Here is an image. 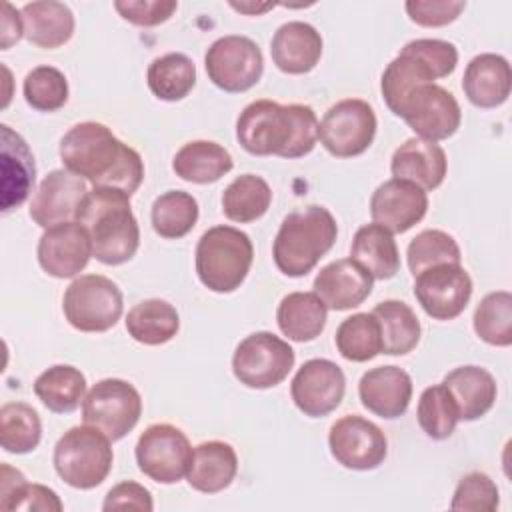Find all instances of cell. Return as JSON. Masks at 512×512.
Returning a JSON list of instances; mask_svg holds the SVG:
<instances>
[{
	"label": "cell",
	"mask_w": 512,
	"mask_h": 512,
	"mask_svg": "<svg viewBox=\"0 0 512 512\" xmlns=\"http://www.w3.org/2000/svg\"><path fill=\"white\" fill-rule=\"evenodd\" d=\"M328 308L316 292H290L276 310V322L284 336L294 342H310L324 330Z\"/></svg>",
	"instance_id": "obj_30"
},
{
	"label": "cell",
	"mask_w": 512,
	"mask_h": 512,
	"mask_svg": "<svg viewBox=\"0 0 512 512\" xmlns=\"http://www.w3.org/2000/svg\"><path fill=\"white\" fill-rule=\"evenodd\" d=\"M272 202L268 182L256 174H242L234 178L222 194V212L232 222H254L262 218Z\"/></svg>",
	"instance_id": "obj_37"
},
{
	"label": "cell",
	"mask_w": 512,
	"mask_h": 512,
	"mask_svg": "<svg viewBox=\"0 0 512 512\" xmlns=\"http://www.w3.org/2000/svg\"><path fill=\"white\" fill-rule=\"evenodd\" d=\"M180 328L176 308L160 298L138 302L126 316L128 334L146 346H160L170 342Z\"/></svg>",
	"instance_id": "obj_32"
},
{
	"label": "cell",
	"mask_w": 512,
	"mask_h": 512,
	"mask_svg": "<svg viewBox=\"0 0 512 512\" xmlns=\"http://www.w3.org/2000/svg\"><path fill=\"white\" fill-rule=\"evenodd\" d=\"M350 258L376 280H390L400 270L396 240L390 230L376 222L364 224L356 230L350 246Z\"/></svg>",
	"instance_id": "obj_29"
},
{
	"label": "cell",
	"mask_w": 512,
	"mask_h": 512,
	"mask_svg": "<svg viewBox=\"0 0 512 512\" xmlns=\"http://www.w3.org/2000/svg\"><path fill=\"white\" fill-rule=\"evenodd\" d=\"M204 68L214 86L238 94L258 84L264 72V58L252 38L228 34L210 44L204 54Z\"/></svg>",
	"instance_id": "obj_10"
},
{
	"label": "cell",
	"mask_w": 512,
	"mask_h": 512,
	"mask_svg": "<svg viewBox=\"0 0 512 512\" xmlns=\"http://www.w3.org/2000/svg\"><path fill=\"white\" fill-rule=\"evenodd\" d=\"M372 276L352 258L326 264L314 278V292L326 308L342 312L360 306L372 292Z\"/></svg>",
	"instance_id": "obj_21"
},
{
	"label": "cell",
	"mask_w": 512,
	"mask_h": 512,
	"mask_svg": "<svg viewBox=\"0 0 512 512\" xmlns=\"http://www.w3.org/2000/svg\"><path fill=\"white\" fill-rule=\"evenodd\" d=\"M428 212L426 190L414 182L390 178L382 182L370 198V216L392 234H404Z\"/></svg>",
	"instance_id": "obj_19"
},
{
	"label": "cell",
	"mask_w": 512,
	"mask_h": 512,
	"mask_svg": "<svg viewBox=\"0 0 512 512\" xmlns=\"http://www.w3.org/2000/svg\"><path fill=\"white\" fill-rule=\"evenodd\" d=\"M336 236L338 226L328 208L312 204L290 212L282 220L272 244L274 264L282 274L302 278L328 254Z\"/></svg>",
	"instance_id": "obj_4"
},
{
	"label": "cell",
	"mask_w": 512,
	"mask_h": 512,
	"mask_svg": "<svg viewBox=\"0 0 512 512\" xmlns=\"http://www.w3.org/2000/svg\"><path fill=\"white\" fill-rule=\"evenodd\" d=\"M362 406L386 420L400 418L412 400V378L398 366H376L358 382Z\"/></svg>",
	"instance_id": "obj_20"
},
{
	"label": "cell",
	"mask_w": 512,
	"mask_h": 512,
	"mask_svg": "<svg viewBox=\"0 0 512 512\" xmlns=\"http://www.w3.org/2000/svg\"><path fill=\"white\" fill-rule=\"evenodd\" d=\"M88 192V184L82 176L66 168L52 170L34 192L28 214L44 230L62 222H72Z\"/></svg>",
	"instance_id": "obj_18"
},
{
	"label": "cell",
	"mask_w": 512,
	"mask_h": 512,
	"mask_svg": "<svg viewBox=\"0 0 512 512\" xmlns=\"http://www.w3.org/2000/svg\"><path fill=\"white\" fill-rule=\"evenodd\" d=\"M418 424L432 440H446L454 434L458 424L456 404L444 384L428 386L418 400Z\"/></svg>",
	"instance_id": "obj_42"
},
{
	"label": "cell",
	"mask_w": 512,
	"mask_h": 512,
	"mask_svg": "<svg viewBox=\"0 0 512 512\" xmlns=\"http://www.w3.org/2000/svg\"><path fill=\"white\" fill-rule=\"evenodd\" d=\"M372 314L380 324L382 354L402 356L416 348L422 328L418 316L406 302L384 300L374 306Z\"/></svg>",
	"instance_id": "obj_34"
},
{
	"label": "cell",
	"mask_w": 512,
	"mask_h": 512,
	"mask_svg": "<svg viewBox=\"0 0 512 512\" xmlns=\"http://www.w3.org/2000/svg\"><path fill=\"white\" fill-rule=\"evenodd\" d=\"M76 222L88 230L92 256L102 264H124L140 246L138 220L130 208V196L122 190H90L76 212Z\"/></svg>",
	"instance_id": "obj_3"
},
{
	"label": "cell",
	"mask_w": 512,
	"mask_h": 512,
	"mask_svg": "<svg viewBox=\"0 0 512 512\" xmlns=\"http://www.w3.org/2000/svg\"><path fill=\"white\" fill-rule=\"evenodd\" d=\"M24 36L22 12L16 10L10 2L2 4V22H0V48L8 50Z\"/></svg>",
	"instance_id": "obj_51"
},
{
	"label": "cell",
	"mask_w": 512,
	"mask_h": 512,
	"mask_svg": "<svg viewBox=\"0 0 512 512\" xmlns=\"http://www.w3.org/2000/svg\"><path fill=\"white\" fill-rule=\"evenodd\" d=\"M318 128L316 112L308 104L254 100L236 120V140L248 154L294 160L314 150Z\"/></svg>",
	"instance_id": "obj_2"
},
{
	"label": "cell",
	"mask_w": 512,
	"mask_h": 512,
	"mask_svg": "<svg viewBox=\"0 0 512 512\" xmlns=\"http://www.w3.org/2000/svg\"><path fill=\"white\" fill-rule=\"evenodd\" d=\"M2 510H56L60 512L64 506L58 494L42 484L22 482L6 494H0Z\"/></svg>",
	"instance_id": "obj_46"
},
{
	"label": "cell",
	"mask_w": 512,
	"mask_h": 512,
	"mask_svg": "<svg viewBox=\"0 0 512 512\" xmlns=\"http://www.w3.org/2000/svg\"><path fill=\"white\" fill-rule=\"evenodd\" d=\"M236 472V450L228 442L208 440L194 448L186 480L194 490L202 494H216L232 484Z\"/></svg>",
	"instance_id": "obj_27"
},
{
	"label": "cell",
	"mask_w": 512,
	"mask_h": 512,
	"mask_svg": "<svg viewBox=\"0 0 512 512\" xmlns=\"http://www.w3.org/2000/svg\"><path fill=\"white\" fill-rule=\"evenodd\" d=\"M60 160L94 188H116L132 196L144 180L140 154L100 122L74 124L60 140Z\"/></svg>",
	"instance_id": "obj_1"
},
{
	"label": "cell",
	"mask_w": 512,
	"mask_h": 512,
	"mask_svg": "<svg viewBox=\"0 0 512 512\" xmlns=\"http://www.w3.org/2000/svg\"><path fill=\"white\" fill-rule=\"evenodd\" d=\"M152 508H154V502H152L150 490L132 480L120 482L114 488H110L104 498V504H102V510H106V512H110V510H146V512H150Z\"/></svg>",
	"instance_id": "obj_50"
},
{
	"label": "cell",
	"mask_w": 512,
	"mask_h": 512,
	"mask_svg": "<svg viewBox=\"0 0 512 512\" xmlns=\"http://www.w3.org/2000/svg\"><path fill=\"white\" fill-rule=\"evenodd\" d=\"M474 332L492 346L512 344V294L498 290L486 294L474 310Z\"/></svg>",
	"instance_id": "obj_41"
},
{
	"label": "cell",
	"mask_w": 512,
	"mask_h": 512,
	"mask_svg": "<svg viewBox=\"0 0 512 512\" xmlns=\"http://www.w3.org/2000/svg\"><path fill=\"white\" fill-rule=\"evenodd\" d=\"M0 162H2V212L18 208L36 182L34 154L26 140L8 124L0 126Z\"/></svg>",
	"instance_id": "obj_22"
},
{
	"label": "cell",
	"mask_w": 512,
	"mask_h": 512,
	"mask_svg": "<svg viewBox=\"0 0 512 512\" xmlns=\"http://www.w3.org/2000/svg\"><path fill=\"white\" fill-rule=\"evenodd\" d=\"M34 394L50 412L70 414L84 402L86 376L70 364L50 366L34 380Z\"/></svg>",
	"instance_id": "obj_33"
},
{
	"label": "cell",
	"mask_w": 512,
	"mask_h": 512,
	"mask_svg": "<svg viewBox=\"0 0 512 512\" xmlns=\"http://www.w3.org/2000/svg\"><path fill=\"white\" fill-rule=\"evenodd\" d=\"M328 446L338 464L358 472L378 468L388 454L384 432L358 414H346L330 426Z\"/></svg>",
	"instance_id": "obj_14"
},
{
	"label": "cell",
	"mask_w": 512,
	"mask_h": 512,
	"mask_svg": "<svg viewBox=\"0 0 512 512\" xmlns=\"http://www.w3.org/2000/svg\"><path fill=\"white\" fill-rule=\"evenodd\" d=\"M418 138L438 142L460 128L462 110L452 92L438 84L416 86L402 102L398 114Z\"/></svg>",
	"instance_id": "obj_13"
},
{
	"label": "cell",
	"mask_w": 512,
	"mask_h": 512,
	"mask_svg": "<svg viewBox=\"0 0 512 512\" xmlns=\"http://www.w3.org/2000/svg\"><path fill=\"white\" fill-rule=\"evenodd\" d=\"M234 166L230 152L212 140L186 142L172 160V170L186 182L212 184Z\"/></svg>",
	"instance_id": "obj_31"
},
{
	"label": "cell",
	"mask_w": 512,
	"mask_h": 512,
	"mask_svg": "<svg viewBox=\"0 0 512 512\" xmlns=\"http://www.w3.org/2000/svg\"><path fill=\"white\" fill-rule=\"evenodd\" d=\"M42 438L38 412L26 402H6L0 408V444L10 454L32 452Z\"/></svg>",
	"instance_id": "obj_40"
},
{
	"label": "cell",
	"mask_w": 512,
	"mask_h": 512,
	"mask_svg": "<svg viewBox=\"0 0 512 512\" xmlns=\"http://www.w3.org/2000/svg\"><path fill=\"white\" fill-rule=\"evenodd\" d=\"M346 390L342 368L326 358L304 362L292 378L290 394L300 412L310 418H322L334 412Z\"/></svg>",
	"instance_id": "obj_16"
},
{
	"label": "cell",
	"mask_w": 512,
	"mask_h": 512,
	"mask_svg": "<svg viewBox=\"0 0 512 512\" xmlns=\"http://www.w3.org/2000/svg\"><path fill=\"white\" fill-rule=\"evenodd\" d=\"M22 94L34 110L54 112L68 102V80L54 66H36L26 74Z\"/></svg>",
	"instance_id": "obj_44"
},
{
	"label": "cell",
	"mask_w": 512,
	"mask_h": 512,
	"mask_svg": "<svg viewBox=\"0 0 512 512\" xmlns=\"http://www.w3.org/2000/svg\"><path fill=\"white\" fill-rule=\"evenodd\" d=\"M404 48L414 52L418 58H422L432 68L436 80L450 76L458 64V50L448 40L416 38L404 44Z\"/></svg>",
	"instance_id": "obj_47"
},
{
	"label": "cell",
	"mask_w": 512,
	"mask_h": 512,
	"mask_svg": "<svg viewBox=\"0 0 512 512\" xmlns=\"http://www.w3.org/2000/svg\"><path fill=\"white\" fill-rule=\"evenodd\" d=\"M410 272L416 276L426 268L438 264H460L462 254L458 242L444 230H422L416 234L406 250Z\"/></svg>",
	"instance_id": "obj_43"
},
{
	"label": "cell",
	"mask_w": 512,
	"mask_h": 512,
	"mask_svg": "<svg viewBox=\"0 0 512 512\" xmlns=\"http://www.w3.org/2000/svg\"><path fill=\"white\" fill-rule=\"evenodd\" d=\"M334 340L340 356L350 362H368L382 354L380 324L372 312H358L344 318Z\"/></svg>",
	"instance_id": "obj_39"
},
{
	"label": "cell",
	"mask_w": 512,
	"mask_h": 512,
	"mask_svg": "<svg viewBox=\"0 0 512 512\" xmlns=\"http://www.w3.org/2000/svg\"><path fill=\"white\" fill-rule=\"evenodd\" d=\"M512 88V70L504 56L484 52L474 56L462 78L466 98L478 108H496L504 104Z\"/></svg>",
	"instance_id": "obj_25"
},
{
	"label": "cell",
	"mask_w": 512,
	"mask_h": 512,
	"mask_svg": "<svg viewBox=\"0 0 512 512\" xmlns=\"http://www.w3.org/2000/svg\"><path fill=\"white\" fill-rule=\"evenodd\" d=\"M292 346L272 332H254L234 350L232 372L240 384L256 390L278 386L294 368Z\"/></svg>",
	"instance_id": "obj_8"
},
{
	"label": "cell",
	"mask_w": 512,
	"mask_h": 512,
	"mask_svg": "<svg viewBox=\"0 0 512 512\" xmlns=\"http://www.w3.org/2000/svg\"><path fill=\"white\" fill-rule=\"evenodd\" d=\"M116 12L136 26H158L166 22L178 8L176 0H116Z\"/></svg>",
	"instance_id": "obj_48"
},
{
	"label": "cell",
	"mask_w": 512,
	"mask_h": 512,
	"mask_svg": "<svg viewBox=\"0 0 512 512\" xmlns=\"http://www.w3.org/2000/svg\"><path fill=\"white\" fill-rule=\"evenodd\" d=\"M442 384L446 386L456 404L458 420H478L496 402V380L486 368L472 364L458 366L444 376Z\"/></svg>",
	"instance_id": "obj_26"
},
{
	"label": "cell",
	"mask_w": 512,
	"mask_h": 512,
	"mask_svg": "<svg viewBox=\"0 0 512 512\" xmlns=\"http://www.w3.org/2000/svg\"><path fill=\"white\" fill-rule=\"evenodd\" d=\"M270 54L284 74H308L320 62L322 36L308 22H286L274 32Z\"/></svg>",
	"instance_id": "obj_24"
},
{
	"label": "cell",
	"mask_w": 512,
	"mask_h": 512,
	"mask_svg": "<svg viewBox=\"0 0 512 512\" xmlns=\"http://www.w3.org/2000/svg\"><path fill=\"white\" fill-rule=\"evenodd\" d=\"M376 114L366 100L346 98L330 106L320 122L318 140L336 158H352L370 148L376 136Z\"/></svg>",
	"instance_id": "obj_11"
},
{
	"label": "cell",
	"mask_w": 512,
	"mask_h": 512,
	"mask_svg": "<svg viewBox=\"0 0 512 512\" xmlns=\"http://www.w3.org/2000/svg\"><path fill=\"white\" fill-rule=\"evenodd\" d=\"M36 254L48 276L74 278L86 268L92 256V240L80 222H62L44 230Z\"/></svg>",
	"instance_id": "obj_17"
},
{
	"label": "cell",
	"mask_w": 512,
	"mask_h": 512,
	"mask_svg": "<svg viewBox=\"0 0 512 512\" xmlns=\"http://www.w3.org/2000/svg\"><path fill=\"white\" fill-rule=\"evenodd\" d=\"M110 438L94 426H72L54 446L56 474L72 488L90 490L100 486L112 470L114 452Z\"/></svg>",
	"instance_id": "obj_6"
},
{
	"label": "cell",
	"mask_w": 512,
	"mask_h": 512,
	"mask_svg": "<svg viewBox=\"0 0 512 512\" xmlns=\"http://www.w3.org/2000/svg\"><path fill=\"white\" fill-rule=\"evenodd\" d=\"M432 68L414 52L402 48L400 54L386 66L380 80V90L392 114H398L404 98L422 84H434Z\"/></svg>",
	"instance_id": "obj_35"
},
{
	"label": "cell",
	"mask_w": 512,
	"mask_h": 512,
	"mask_svg": "<svg viewBox=\"0 0 512 512\" xmlns=\"http://www.w3.org/2000/svg\"><path fill=\"white\" fill-rule=\"evenodd\" d=\"M24 38L40 48H60L74 34V14L64 2L38 0L22 6Z\"/></svg>",
	"instance_id": "obj_28"
},
{
	"label": "cell",
	"mask_w": 512,
	"mask_h": 512,
	"mask_svg": "<svg viewBox=\"0 0 512 512\" xmlns=\"http://www.w3.org/2000/svg\"><path fill=\"white\" fill-rule=\"evenodd\" d=\"M140 392L126 380L104 378L96 382L82 402V420L106 434L112 442L122 440L140 420Z\"/></svg>",
	"instance_id": "obj_9"
},
{
	"label": "cell",
	"mask_w": 512,
	"mask_h": 512,
	"mask_svg": "<svg viewBox=\"0 0 512 512\" xmlns=\"http://www.w3.org/2000/svg\"><path fill=\"white\" fill-rule=\"evenodd\" d=\"M62 310L80 332H106L122 316L124 300L116 282L102 274L78 276L64 292Z\"/></svg>",
	"instance_id": "obj_7"
},
{
	"label": "cell",
	"mask_w": 512,
	"mask_h": 512,
	"mask_svg": "<svg viewBox=\"0 0 512 512\" xmlns=\"http://www.w3.org/2000/svg\"><path fill=\"white\" fill-rule=\"evenodd\" d=\"M198 212V202L192 194L184 190H168L152 204V228L166 240H178L196 226Z\"/></svg>",
	"instance_id": "obj_38"
},
{
	"label": "cell",
	"mask_w": 512,
	"mask_h": 512,
	"mask_svg": "<svg viewBox=\"0 0 512 512\" xmlns=\"http://www.w3.org/2000/svg\"><path fill=\"white\" fill-rule=\"evenodd\" d=\"M414 296L434 320L458 318L472 296V278L462 264H438L414 276Z\"/></svg>",
	"instance_id": "obj_15"
},
{
	"label": "cell",
	"mask_w": 512,
	"mask_h": 512,
	"mask_svg": "<svg viewBox=\"0 0 512 512\" xmlns=\"http://www.w3.org/2000/svg\"><path fill=\"white\" fill-rule=\"evenodd\" d=\"M498 486L484 472H470L460 478L450 508L460 512H492L498 508Z\"/></svg>",
	"instance_id": "obj_45"
},
{
	"label": "cell",
	"mask_w": 512,
	"mask_h": 512,
	"mask_svg": "<svg viewBox=\"0 0 512 512\" xmlns=\"http://www.w3.org/2000/svg\"><path fill=\"white\" fill-rule=\"evenodd\" d=\"M230 6L234 8V10H238V12H244V14H252V16H256V14H262V12H266V10H272L274 8V4H252V2H230Z\"/></svg>",
	"instance_id": "obj_52"
},
{
	"label": "cell",
	"mask_w": 512,
	"mask_h": 512,
	"mask_svg": "<svg viewBox=\"0 0 512 512\" xmlns=\"http://www.w3.org/2000/svg\"><path fill=\"white\" fill-rule=\"evenodd\" d=\"M194 448L186 434L172 424L148 426L136 442V462L144 476L158 484L180 482L190 468Z\"/></svg>",
	"instance_id": "obj_12"
},
{
	"label": "cell",
	"mask_w": 512,
	"mask_h": 512,
	"mask_svg": "<svg viewBox=\"0 0 512 512\" xmlns=\"http://www.w3.org/2000/svg\"><path fill=\"white\" fill-rule=\"evenodd\" d=\"M390 170L394 178L414 182L422 190H434L446 178L448 160L440 144L414 136L394 150Z\"/></svg>",
	"instance_id": "obj_23"
},
{
	"label": "cell",
	"mask_w": 512,
	"mask_h": 512,
	"mask_svg": "<svg viewBox=\"0 0 512 512\" xmlns=\"http://www.w3.org/2000/svg\"><path fill=\"white\" fill-rule=\"evenodd\" d=\"M148 88L158 100L176 102L186 98L196 84V66L182 52H168L150 62Z\"/></svg>",
	"instance_id": "obj_36"
},
{
	"label": "cell",
	"mask_w": 512,
	"mask_h": 512,
	"mask_svg": "<svg viewBox=\"0 0 512 512\" xmlns=\"http://www.w3.org/2000/svg\"><path fill=\"white\" fill-rule=\"evenodd\" d=\"M254 260V246L246 232L234 226H212L196 244V274L200 282L218 294L240 288Z\"/></svg>",
	"instance_id": "obj_5"
},
{
	"label": "cell",
	"mask_w": 512,
	"mask_h": 512,
	"mask_svg": "<svg viewBox=\"0 0 512 512\" xmlns=\"http://www.w3.org/2000/svg\"><path fill=\"white\" fill-rule=\"evenodd\" d=\"M406 14L412 22L418 26L426 28H436V26H446L454 22L462 10L466 8V2L458 0H408L404 4Z\"/></svg>",
	"instance_id": "obj_49"
}]
</instances>
